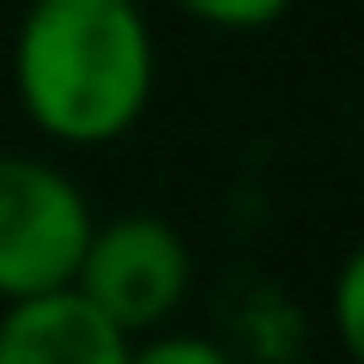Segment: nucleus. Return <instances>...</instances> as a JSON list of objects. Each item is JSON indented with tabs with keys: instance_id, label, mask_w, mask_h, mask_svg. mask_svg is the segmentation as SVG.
Listing matches in <instances>:
<instances>
[{
	"instance_id": "nucleus-1",
	"label": "nucleus",
	"mask_w": 364,
	"mask_h": 364,
	"mask_svg": "<svg viewBox=\"0 0 364 364\" xmlns=\"http://www.w3.org/2000/svg\"><path fill=\"white\" fill-rule=\"evenodd\" d=\"M158 85L146 0H25L13 37V91L55 146H116L140 128Z\"/></svg>"
},
{
	"instance_id": "nucleus-2",
	"label": "nucleus",
	"mask_w": 364,
	"mask_h": 364,
	"mask_svg": "<svg viewBox=\"0 0 364 364\" xmlns=\"http://www.w3.org/2000/svg\"><path fill=\"white\" fill-rule=\"evenodd\" d=\"M195 286V255L188 237L158 213H122V219H97L85 237V255L73 267V291L97 316L122 328L128 340L164 328L182 310Z\"/></svg>"
},
{
	"instance_id": "nucleus-3",
	"label": "nucleus",
	"mask_w": 364,
	"mask_h": 364,
	"mask_svg": "<svg viewBox=\"0 0 364 364\" xmlns=\"http://www.w3.org/2000/svg\"><path fill=\"white\" fill-rule=\"evenodd\" d=\"M91 225L85 188L61 164L0 152V304L73 286Z\"/></svg>"
},
{
	"instance_id": "nucleus-4",
	"label": "nucleus",
	"mask_w": 364,
	"mask_h": 364,
	"mask_svg": "<svg viewBox=\"0 0 364 364\" xmlns=\"http://www.w3.org/2000/svg\"><path fill=\"white\" fill-rule=\"evenodd\" d=\"M134 340L73 286L0 304V364H128Z\"/></svg>"
},
{
	"instance_id": "nucleus-5",
	"label": "nucleus",
	"mask_w": 364,
	"mask_h": 364,
	"mask_svg": "<svg viewBox=\"0 0 364 364\" xmlns=\"http://www.w3.org/2000/svg\"><path fill=\"white\" fill-rule=\"evenodd\" d=\"M176 6L213 31H267L291 13V0H176Z\"/></svg>"
},
{
	"instance_id": "nucleus-6",
	"label": "nucleus",
	"mask_w": 364,
	"mask_h": 364,
	"mask_svg": "<svg viewBox=\"0 0 364 364\" xmlns=\"http://www.w3.org/2000/svg\"><path fill=\"white\" fill-rule=\"evenodd\" d=\"M328 310H334V340H340V352L358 358V352H364V261H358V255L340 261Z\"/></svg>"
},
{
	"instance_id": "nucleus-7",
	"label": "nucleus",
	"mask_w": 364,
	"mask_h": 364,
	"mask_svg": "<svg viewBox=\"0 0 364 364\" xmlns=\"http://www.w3.org/2000/svg\"><path fill=\"white\" fill-rule=\"evenodd\" d=\"M128 364H237L225 346H213L207 334H164V328H152L146 340H134Z\"/></svg>"
}]
</instances>
